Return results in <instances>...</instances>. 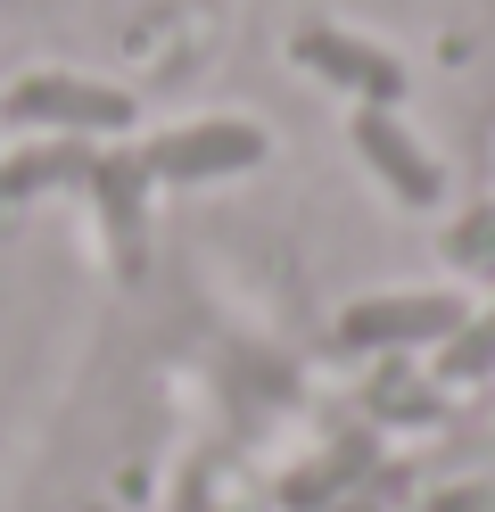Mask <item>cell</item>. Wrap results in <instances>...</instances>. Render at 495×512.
Segmentation results:
<instances>
[{
    "instance_id": "1",
    "label": "cell",
    "mask_w": 495,
    "mask_h": 512,
    "mask_svg": "<svg viewBox=\"0 0 495 512\" xmlns=\"http://www.w3.org/2000/svg\"><path fill=\"white\" fill-rule=\"evenodd\" d=\"M256 157H264V133H256V124H198V133L165 141L157 166H165V174H215V166H256Z\"/></svg>"
},
{
    "instance_id": "2",
    "label": "cell",
    "mask_w": 495,
    "mask_h": 512,
    "mask_svg": "<svg viewBox=\"0 0 495 512\" xmlns=\"http://www.w3.org/2000/svg\"><path fill=\"white\" fill-rule=\"evenodd\" d=\"M355 149H363V166H380L405 199H438V166L413 157V141L396 133V124H372V116H363V124H355Z\"/></svg>"
},
{
    "instance_id": "3",
    "label": "cell",
    "mask_w": 495,
    "mask_h": 512,
    "mask_svg": "<svg viewBox=\"0 0 495 512\" xmlns=\"http://www.w3.org/2000/svg\"><path fill=\"white\" fill-rule=\"evenodd\" d=\"M297 58H322V67H339L347 75V91H380V100H388V91H396V58H380V50H347V42H297Z\"/></svg>"
}]
</instances>
